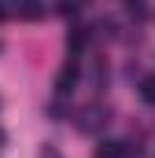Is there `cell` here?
I'll return each mask as SVG.
<instances>
[{"label": "cell", "instance_id": "cell-1", "mask_svg": "<svg viewBox=\"0 0 155 158\" xmlns=\"http://www.w3.org/2000/svg\"><path fill=\"white\" fill-rule=\"evenodd\" d=\"M107 118H111V114H107L100 103H89V107H81V110H78L74 121H78V129H81V132H100V129L107 125Z\"/></svg>", "mask_w": 155, "mask_h": 158}, {"label": "cell", "instance_id": "cell-2", "mask_svg": "<svg viewBox=\"0 0 155 158\" xmlns=\"http://www.w3.org/2000/svg\"><path fill=\"white\" fill-rule=\"evenodd\" d=\"M74 85H78V59H67V63H63V70L55 74V92H59V96H67Z\"/></svg>", "mask_w": 155, "mask_h": 158}, {"label": "cell", "instance_id": "cell-3", "mask_svg": "<svg viewBox=\"0 0 155 158\" xmlns=\"http://www.w3.org/2000/svg\"><path fill=\"white\" fill-rule=\"evenodd\" d=\"M122 155H126V143H118V140H104L96 147V158H122Z\"/></svg>", "mask_w": 155, "mask_h": 158}, {"label": "cell", "instance_id": "cell-4", "mask_svg": "<svg viewBox=\"0 0 155 158\" xmlns=\"http://www.w3.org/2000/svg\"><path fill=\"white\" fill-rule=\"evenodd\" d=\"M67 44H70V52H81V48L89 44V30H85V26H74L70 37H67Z\"/></svg>", "mask_w": 155, "mask_h": 158}, {"label": "cell", "instance_id": "cell-5", "mask_svg": "<svg viewBox=\"0 0 155 158\" xmlns=\"http://www.w3.org/2000/svg\"><path fill=\"white\" fill-rule=\"evenodd\" d=\"M140 96H144L148 103H155V74H148V77L140 81Z\"/></svg>", "mask_w": 155, "mask_h": 158}, {"label": "cell", "instance_id": "cell-6", "mask_svg": "<svg viewBox=\"0 0 155 158\" xmlns=\"http://www.w3.org/2000/svg\"><path fill=\"white\" fill-rule=\"evenodd\" d=\"M19 15H22V19H41V7H37V4H22Z\"/></svg>", "mask_w": 155, "mask_h": 158}, {"label": "cell", "instance_id": "cell-7", "mask_svg": "<svg viewBox=\"0 0 155 158\" xmlns=\"http://www.w3.org/2000/svg\"><path fill=\"white\" fill-rule=\"evenodd\" d=\"M41 158H63V155H59V147H52V143H44V147H41Z\"/></svg>", "mask_w": 155, "mask_h": 158}, {"label": "cell", "instance_id": "cell-8", "mask_svg": "<svg viewBox=\"0 0 155 158\" xmlns=\"http://www.w3.org/2000/svg\"><path fill=\"white\" fill-rule=\"evenodd\" d=\"M0 143H4V136H0Z\"/></svg>", "mask_w": 155, "mask_h": 158}]
</instances>
